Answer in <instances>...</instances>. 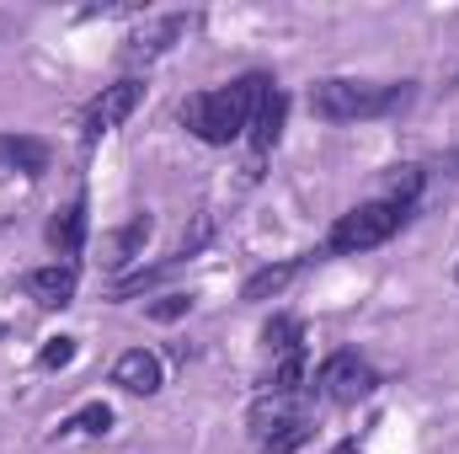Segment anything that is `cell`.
<instances>
[{"instance_id": "16", "label": "cell", "mask_w": 459, "mask_h": 454, "mask_svg": "<svg viewBox=\"0 0 459 454\" xmlns=\"http://www.w3.org/2000/svg\"><path fill=\"white\" fill-rule=\"evenodd\" d=\"M262 342H267V353H278V358L305 353V327H299L294 316H273V321L262 327Z\"/></svg>"}, {"instance_id": "17", "label": "cell", "mask_w": 459, "mask_h": 454, "mask_svg": "<svg viewBox=\"0 0 459 454\" xmlns=\"http://www.w3.org/2000/svg\"><path fill=\"white\" fill-rule=\"evenodd\" d=\"M108 428H113V406H102V401H91V406H81L75 417H65V423H59V433H65V439H75V433L97 439V433H108Z\"/></svg>"}, {"instance_id": "7", "label": "cell", "mask_w": 459, "mask_h": 454, "mask_svg": "<svg viewBox=\"0 0 459 454\" xmlns=\"http://www.w3.org/2000/svg\"><path fill=\"white\" fill-rule=\"evenodd\" d=\"M75 284H81V267H75V262H48V267H32V273H27V294H32L38 305H48V310L70 305V300H75Z\"/></svg>"}, {"instance_id": "8", "label": "cell", "mask_w": 459, "mask_h": 454, "mask_svg": "<svg viewBox=\"0 0 459 454\" xmlns=\"http://www.w3.org/2000/svg\"><path fill=\"white\" fill-rule=\"evenodd\" d=\"M113 385L128 390V396H155V390H160V358L144 353V347H128L113 363Z\"/></svg>"}, {"instance_id": "2", "label": "cell", "mask_w": 459, "mask_h": 454, "mask_svg": "<svg viewBox=\"0 0 459 454\" xmlns=\"http://www.w3.org/2000/svg\"><path fill=\"white\" fill-rule=\"evenodd\" d=\"M411 102V86L401 81H352V75H332L310 86V113L326 123H358V118H390Z\"/></svg>"}, {"instance_id": "18", "label": "cell", "mask_w": 459, "mask_h": 454, "mask_svg": "<svg viewBox=\"0 0 459 454\" xmlns=\"http://www.w3.org/2000/svg\"><path fill=\"white\" fill-rule=\"evenodd\" d=\"M65 363H75V337H48L38 353V369H65Z\"/></svg>"}, {"instance_id": "6", "label": "cell", "mask_w": 459, "mask_h": 454, "mask_svg": "<svg viewBox=\"0 0 459 454\" xmlns=\"http://www.w3.org/2000/svg\"><path fill=\"white\" fill-rule=\"evenodd\" d=\"M187 27H193V16H182V11H171V16H155L150 27H139V32L123 43V65H128V70H139V65L150 70L155 59H166V54H171V48L187 38Z\"/></svg>"}, {"instance_id": "3", "label": "cell", "mask_w": 459, "mask_h": 454, "mask_svg": "<svg viewBox=\"0 0 459 454\" xmlns=\"http://www.w3.org/2000/svg\"><path fill=\"white\" fill-rule=\"evenodd\" d=\"M406 220V209H395V204H385V198H368V204H358V209H347L342 220L332 225L326 235V251L332 257H358V251H374V246H385L395 230Z\"/></svg>"}, {"instance_id": "9", "label": "cell", "mask_w": 459, "mask_h": 454, "mask_svg": "<svg viewBox=\"0 0 459 454\" xmlns=\"http://www.w3.org/2000/svg\"><path fill=\"white\" fill-rule=\"evenodd\" d=\"M283 118H289V97L273 86L262 102H256V113H251V128H246V139H251V155L262 161L273 144H278V134H283Z\"/></svg>"}, {"instance_id": "4", "label": "cell", "mask_w": 459, "mask_h": 454, "mask_svg": "<svg viewBox=\"0 0 459 454\" xmlns=\"http://www.w3.org/2000/svg\"><path fill=\"white\" fill-rule=\"evenodd\" d=\"M316 390H321L326 401L358 406V401H368V396L379 390V374H374L358 353H332V358L321 363V374H316Z\"/></svg>"}, {"instance_id": "20", "label": "cell", "mask_w": 459, "mask_h": 454, "mask_svg": "<svg viewBox=\"0 0 459 454\" xmlns=\"http://www.w3.org/2000/svg\"><path fill=\"white\" fill-rule=\"evenodd\" d=\"M337 454H363V450H358V444H337Z\"/></svg>"}, {"instance_id": "11", "label": "cell", "mask_w": 459, "mask_h": 454, "mask_svg": "<svg viewBox=\"0 0 459 454\" xmlns=\"http://www.w3.org/2000/svg\"><path fill=\"white\" fill-rule=\"evenodd\" d=\"M0 166L22 171V177H43L48 171V144L32 134H0Z\"/></svg>"}, {"instance_id": "13", "label": "cell", "mask_w": 459, "mask_h": 454, "mask_svg": "<svg viewBox=\"0 0 459 454\" xmlns=\"http://www.w3.org/2000/svg\"><path fill=\"white\" fill-rule=\"evenodd\" d=\"M150 230H155V220H150V214H134L128 225L117 230V235H113V246H108V267H113V273H123V267H128V262H134V257L144 251Z\"/></svg>"}, {"instance_id": "19", "label": "cell", "mask_w": 459, "mask_h": 454, "mask_svg": "<svg viewBox=\"0 0 459 454\" xmlns=\"http://www.w3.org/2000/svg\"><path fill=\"white\" fill-rule=\"evenodd\" d=\"M187 305H193L187 294H166V300L150 305V316H155V321H177V316H187Z\"/></svg>"}, {"instance_id": "21", "label": "cell", "mask_w": 459, "mask_h": 454, "mask_svg": "<svg viewBox=\"0 0 459 454\" xmlns=\"http://www.w3.org/2000/svg\"><path fill=\"white\" fill-rule=\"evenodd\" d=\"M0 337H5V327H0Z\"/></svg>"}, {"instance_id": "15", "label": "cell", "mask_w": 459, "mask_h": 454, "mask_svg": "<svg viewBox=\"0 0 459 454\" xmlns=\"http://www.w3.org/2000/svg\"><path fill=\"white\" fill-rule=\"evenodd\" d=\"M310 439H316V423L310 417H294V423H283V428H273L262 439V454H299Z\"/></svg>"}, {"instance_id": "12", "label": "cell", "mask_w": 459, "mask_h": 454, "mask_svg": "<svg viewBox=\"0 0 459 454\" xmlns=\"http://www.w3.org/2000/svg\"><path fill=\"white\" fill-rule=\"evenodd\" d=\"M299 267H305L299 257H294V262H273V267H256V273L246 278L240 300H251V305H262V300H278V294H283V289L299 278Z\"/></svg>"}, {"instance_id": "23", "label": "cell", "mask_w": 459, "mask_h": 454, "mask_svg": "<svg viewBox=\"0 0 459 454\" xmlns=\"http://www.w3.org/2000/svg\"><path fill=\"white\" fill-rule=\"evenodd\" d=\"M455 166H459V155H455Z\"/></svg>"}, {"instance_id": "5", "label": "cell", "mask_w": 459, "mask_h": 454, "mask_svg": "<svg viewBox=\"0 0 459 454\" xmlns=\"http://www.w3.org/2000/svg\"><path fill=\"white\" fill-rule=\"evenodd\" d=\"M139 97H144V81H139V75H123V81H113V86H102V97H91L86 113H81V134H86V139L113 134L117 123L139 108Z\"/></svg>"}, {"instance_id": "22", "label": "cell", "mask_w": 459, "mask_h": 454, "mask_svg": "<svg viewBox=\"0 0 459 454\" xmlns=\"http://www.w3.org/2000/svg\"><path fill=\"white\" fill-rule=\"evenodd\" d=\"M455 86H459V75H455Z\"/></svg>"}, {"instance_id": "14", "label": "cell", "mask_w": 459, "mask_h": 454, "mask_svg": "<svg viewBox=\"0 0 459 454\" xmlns=\"http://www.w3.org/2000/svg\"><path fill=\"white\" fill-rule=\"evenodd\" d=\"M422 182H428V171H422V166H390V177H385V204L411 209V204H417V193H422Z\"/></svg>"}, {"instance_id": "10", "label": "cell", "mask_w": 459, "mask_h": 454, "mask_svg": "<svg viewBox=\"0 0 459 454\" xmlns=\"http://www.w3.org/2000/svg\"><path fill=\"white\" fill-rule=\"evenodd\" d=\"M48 246L59 251V262L81 257V246H86V198H70V204L48 220Z\"/></svg>"}, {"instance_id": "1", "label": "cell", "mask_w": 459, "mask_h": 454, "mask_svg": "<svg viewBox=\"0 0 459 454\" xmlns=\"http://www.w3.org/2000/svg\"><path fill=\"white\" fill-rule=\"evenodd\" d=\"M267 92H273L267 75H240V81H230L220 92L187 97V102H182V123H187L204 144H230V139H240V134L251 128V113H256V102H262Z\"/></svg>"}]
</instances>
